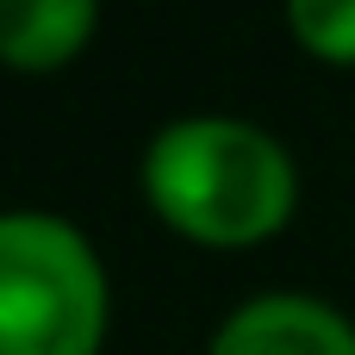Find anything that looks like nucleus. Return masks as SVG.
Returning <instances> with one entry per match:
<instances>
[{"mask_svg": "<svg viewBox=\"0 0 355 355\" xmlns=\"http://www.w3.org/2000/svg\"><path fill=\"white\" fill-rule=\"evenodd\" d=\"M144 187L200 243H256L293 212V156L250 119H175L144 156Z\"/></svg>", "mask_w": 355, "mask_h": 355, "instance_id": "1", "label": "nucleus"}, {"mask_svg": "<svg viewBox=\"0 0 355 355\" xmlns=\"http://www.w3.org/2000/svg\"><path fill=\"white\" fill-rule=\"evenodd\" d=\"M106 275L56 212H0V355H94Z\"/></svg>", "mask_w": 355, "mask_h": 355, "instance_id": "2", "label": "nucleus"}, {"mask_svg": "<svg viewBox=\"0 0 355 355\" xmlns=\"http://www.w3.org/2000/svg\"><path fill=\"white\" fill-rule=\"evenodd\" d=\"M212 355H355V324L312 293H262L218 324Z\"/></svg>", "mask_w": 355, "mask_h": 355, "instance_id": "3", "label": "nucleus"}, {"mask_svg": "<svg viewBox=\"0 0 355 355\" xmlns=\"http://www.w3.org/2000/svg\"><path fill=\"white\" fill-rule=\"evenodd\" d=\"M94 31V0H0V56L19 69L69 62Z\"/></svg>", "mask_w": 355, "mask_h": 355, "instance_id": "4", "label": "nucleus"}, {"mask_svg": "<svg viewBox=\"0 0 355 355\" xmlns=\"http://www.w3.org/2000/svg\"><path fill=\"white\" fill-rule=\"evenodd\" d=\"M287 19L306 50H318L331 62H355V0H293Z\"/></svg>", "mask_w": 355, "mask_h": 355, "instance_id": "5", "label": "nucleus"}]
</instances>
